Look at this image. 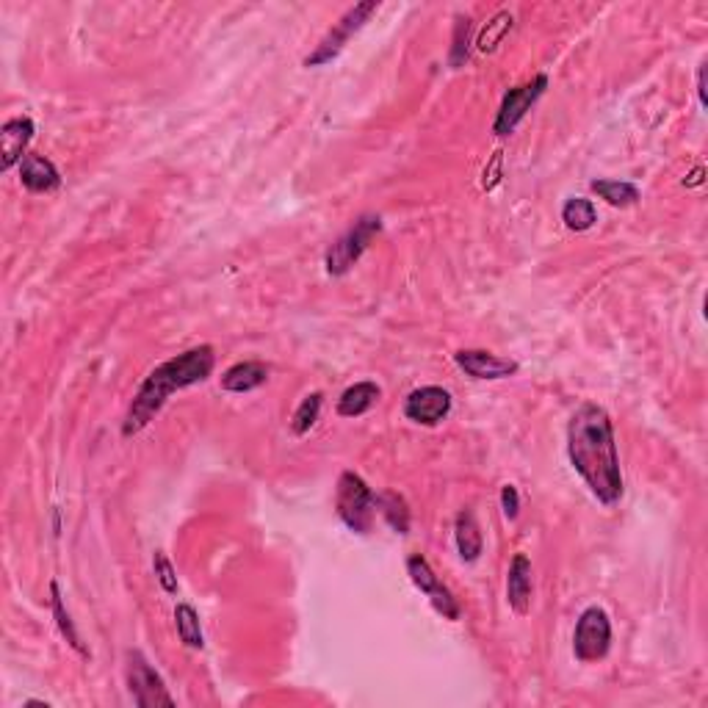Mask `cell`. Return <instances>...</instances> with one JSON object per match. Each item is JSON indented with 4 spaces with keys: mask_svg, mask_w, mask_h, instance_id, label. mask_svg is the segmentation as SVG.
Segmentation results:
<instances>
[{
    "mask_svg": "<svg viewBox=\"0 0 708 708\" xmlns=\"http://www.w3.org/2000/svg\"><path fill=\"white\" fill-rule=\"evenodd\" d=\"M509 28H512V14L509 12H501L493 17V23H487V28L482 31V36H479V50L482 53H490V50H496V45L501 42V36L507 34Z\"/></svg>",
    "mask_w": 708,
    "mask_h": 708,
    "instance_id": "cell-24",
    "label": "cell"
},
{
    "mask_svg": "<svg viewBox=\"0 0 708 708\" xmlns=\"http://www.w3.org/2000/svg\"><path fill=\"white\" fill-rule=\"evenodd\" d=\"M454 363L473 379H507L518 374L515 360L498 357V354L484 352V349H460L454 354Z\"/></svg>",
    "mask_w": 708,
    "mask_h": 708,
    "instance_id": "cell-11",
    "label": "cell"
},
{
    "mask_svg": "<svg viewBox=\"0 0 708 708\" xmlns=\"http://www.w3.org/2000/svg\"><path fill=\"white\" fill-rule=\"evenodd\" d=\"M612 648V620L609 614L603 612L601 606H590L584 609L576 623V634H573V653L576 659L590 664V661H601L609 656Z\"/></svg>",
    "mask_w": 708,
    "mask_h": 708,
    "instance_id": "cell-7",
    "label": "cell"
},
{
    "mask_svg": "<svg viewBox=\"0 0 708 708\" xmlns=\"http://www.w3.org/2000/svg\"><path fill=\"white\" fill-rule=\"evenodd\" d=\"M468 48H471V20L468 17H457V28H454V45H451V67L457 70L468 59Z\"/></svg>",
    "mask_w": 708,
    "mask_h": 708,
    "instance_id": "cell-25",
    "label": "cell"
},
{
    "mask_svg": "<svg viewBox=\"0 0 708 708\" xmlns=\"http://www.w3.org/2000/svg\"><path fill=\"white\" fill-rule=\"evenodd\" d=\"M50 606H53V617H56V626H59L61 637L67 639V642H70V648L78 650L83 659H89V650L83 648L81 637H78V631H75V626H72L70 612L64 609V598H61L59 581H50Z\"/></svg>",
    "mask_w": 708,
    "mask_h": 708,
    "instance_id": "cell-20",
    "label": "cell"
},
{
    "mask_svg": "<svg viewBox=\"0 0 708 708\" xmlns=\"http://www.w3.org/2000/svg\"><path fill=\"white\" fill-rule=\"evenodd\" d=\"M454 540H457V551H460L462 562H476L484 551V537L479 529V520L471 509H462L457 520H454Z\"/></svg>",
    "mask_w": 708,
    "mask_h": 708,
    "instance_id": "cell-16",
    "label": "cell"
},
{
    "mask_svg": "<svg viewBox=\"0 0 708 708\" xmlns=\"http://www.w3.org/2000/svg\"><path fill=\"white\" fill-rule=\"evenodd\" d=\"M319 415H321V393H310V396H305L302 404L296 407L294 418H291V432H294L296 437L307 435V432L316 426Z\"/></svg>",
    "mask_w": 708,
    "mask_h": 708,
    "instance_id": "cell-23",
    "label": "cell"
},
{
    "mask_svg": "<svg viewBox=\"0 0 708 708\" xmlns=\"http://www.w3.org/2000/svg\"><path fill=\"white\" fill-rule=\"evenodd\" d=\"M379 0H366V3H357L349 12L343 14L338 23L332 25L327 36L319 42V48L313 50L305 59V67H321V64H330L332 59L341 56V50L346 48V42L352 39L363 25L371 20V14H377Z\"/></svg>",
    "mask_w": 708,
    "mask_h": 708,
    "instance_id": "cell-6",
    "label": "cell"
},
{
    "mask_svg": "<svg viewBox=\"0 0 708 708\" xmlns=\"http://www.w3.org/2000/svg\"><path fill=\"white\" fill-rule=\"evenodd\" d=\"M34 119L31 117H14L9 122H3L0 128V161L3 169H12L14 164H23V158L28 153V144L34 139Z\"/></svg>",
    "mask_w": 708,
    "mask_h": 708,
    "instance_id": "cell-12",
    "label": "cell"
},
{
    "mask_svg": "<svg viewBox=\"0 0 708 708\" xmlns=\"http://www.w3.org/2000/svg\"><path fill=\"white\" fill-rule=\"evenodd\" d=\"M507 601L515 609V614H529L531 609V562L523 554H518L509 565L507 576Z\"/></svg>",
    "mask_w": 708,
    "mask_h": 708,
    "instance_id": "cell-14",
    "label": "cell"
},
{
    "mask_svg": "<svg viewBox=\"0 0 708 708\" xmlns=\"http://www.w3.org/2000/svg\"><path fill=\"white\" fill-rule=\"evenodd\" d=\"M175 626H177V637L180 642L191 650H202L205 645V637H202V626H200V614L191 603H177L175 606Z\"/></svg>",
    "mask_w": 708,
    "mask_h": 708,
    "instance_id": "cell-18",
    "label": "cell"
},
{
    "mask_svg": "<svg viewBox=\"0 0 708 708\" xmlns=\"http://www.w3.org/2000/svg\"><path fill=\"white\" fill-rule=\"evenodd\" d=\"M379 396H382V390H379L377 382H357V385H352V388H346L341 393V399H338V415H343V418H357V415L368 413L371 407H377Z\"/></svg>",
    "mask_w": 708,
    "mask_h": 708,
    "instance_id": "cell-17",
    "label": "cell"
},
{
    "mask_svg": "<svg viewBox=\"0 0 708 708\" xmlns=\"http://www.w3.org/2000/svg\"><path fill=\"white\" fill-rule=\"evenodd\" d=\"M562 222L573 233H587L598 222V211H595V205L587 197H570L562 205Z\"/></svg>",
    "mask_w": 708,
    "mask_h": 708,
    "instance_id": "cell-19",
    "label": "cell"
},
{
    "mask_svg": "<svg viewBox=\"0 0 708 708\" xmlns=\"http://www.w3.org/2000/svg\"><path fill=\"white\" fill-rule=\"evenodd\" d=\"M377 509L382 518L388 520V526L396 534H407L410 529V509H407V501H404L399 493H379L377 496Z\"/></svg>",
    "mask_w": 708,
    "mask_h": 708,
    "instance_id": "cell-22",
    "label": "cell"
},
{
    "mask_svg": "<svg viewBox=\"0 0 708 708\" xmlns=\"http://www.w3.org/2000/svg\"><path fill=\"white\" fill-rule=\"evenodd\" d=\"M266 382H269V366L258 363V360L236 363V366H230L222 374V388L227 393H249V390L263 388Z\"/></svg>",
    "mask_w": 708,
    "mask_h": 708,
    "instance_id": "cell-15",
    "label": "cell"
},
{
    "mask_svg": "<svg viewBox=\"0 0 708 708\" xmlns=\"http://www.w3.org/2000/svg\"><path fill=\"white\" fill-rule=\"evenodd\" d=\"M697 100L706 108V64H700V70H697Z\"/></svg>",
    "mask_w": 708,
    "mask_h": 708,
    "instance_id": "cell-28",
    "label": "cell"
},
{
    "mask_svg": "<svg viewBox=\"0 0 708 708\" xmlns=\"http://www.w3.org/2000/svg\"><path fill=\"white\" fill-rule=\"evenodd\" d=\"M335 509L346 529L354 534H368L374 529V515H377V496L371 493L360 476L354 471H343L335 490Z\"/></svg>",
    "mask_w": 708,
    "mask_h": 708,
    "instance_id": "cell-3",
    "label": "cell"
},
{
    "mask_svg": "<svg viewBox=\"0 0 708 708\" xmlns=\"http://www.w3.org/2000/svg\"><path fill=\"white\" fill-rule=\"evenodd\" d=\"M567 457L603 507L623 498V473L609 413L598 404H581L567 424Z\"/></svg>",
    "mask_w": 708,
    "mask_h": 708,
    "instance_id": "cell-1",
    "label": "cell"
},
{
    "mask_svg": "<svg viewBox=\"0 0 708 708\" xmlns=\"http://www.w3.org/2000/svg\"><path fill=\"white\" fill-rule=\"evenodd\" d=\"M20 180L28 191L34 194H50V191L61 189V175L53 161H48L45 155L28 153L20 164Z\"/></svg>",
    "mask_w": 708,
    "mask_h": 708,
    "instance_id": "cell-13",
    "label": "cell"
},
{
    "mask_svg": "<svg viewBox=\"0 0 708 708\" xmlns=\"http://www.w3.org/2000/svg\"><path fill=\"white\" fill-rule=\"evenodd\" d=\"M451 413V393L449 390L437 388V385H426V388L413 390L404 402V415L418 426H437L440 421H446Z\"/></svg>",
    "mask_w": 708,
    "mask_h": 708,
    "instance_id": "cell-10",
    "label": "cell"
},
{
    "mask_svg": "<svg viewBox=\"0 0 708 708\" xmlns=\"http://www.w3.org/2000/svg\"><path fill=\"white\" fill-rule=\"evenodd\" d=\"M382 233V219L374 213H366L354 222L346 233H343L327 252V274L330 277H343L346 272H352V266L363 258V252L371 247V241Z\"/></svg>",
    "mask_w": 708,
    "mask_h": 708,
    "instance_id": "cell-4",
    "label": "cell"
},
{
    "mask_svg": "<svg viewBox=\"0 0 708 708\" xmlns=\"http://www.w3.org/2000/svg\"><path fill=\"white\" fill-rule=\"evenodd\" d=\"M501 509H504V518L515 520L520 512V496L515 484H504L501 487Z\"/></svg>",
    "mask_w": 708,
    "mask_h": 708,
    "instance_id": "cell-27",
    "label": "cell"
},
{
    "mask_svg": "<svg viewBox=\"0 0 708 708\" xmlns=\"http://www.w3.org/2000/svg\"><path fill=\"white\" fill-rule=\"evenodd\" d=\"M407 573H410V579H413L415 587L424 592L426 598L432 601V606H435L437 612L443 614L446 620H460V603H457V598L451 595L449 587L437 579V573L432 570V565L426 562L424 556L421 554L410 556V559H407Z\"/></svg>",
    "mask_w": 708,
    "mask_h": 708,
    "instance_id": "cell-9",
    "label": "cell"
},
{
    "mask_svg": "<svg viewBox=\"0 0 708 708\" xmlns=\"http://www.w3.org/2000/svg\"><path fill=\"white\" fill-rule=\"evenodd\" d=\"M545 86H548V78H545V75H537L534 81L509 89L504 100H501V108H498L496 122H493V133H496V136L515 133V128H518L523 117L529 114L531 106L543 97Z\"/></svg>",
    "mask_w": 708,
    "mask_h": 708,
    "instance_id": "cell-8",
    "label": "cell"
},
{
    "mask_svg": "<svg viewBox=\"0 0 708 708\" xmlns=\"http://www.w3.org/2000/svg\"><path fill=\"white\" fill-rule=\"evenodd\" d=\"M592 191L612 208H628L639 200V189L626 180H592Z\"/></svg>",
    "mask_w": 708,
    "mask_h": 708,
    "instance_id": "cell-21",
    "label": "cell"
},
{
    "mask_svg": "<svg viewBox=\"0 0 708 708\" xmlns=\"http://www.w3.org/2000/svg\"><path fill=\"white\" fill-rule=\"evenodd\" d=\"M216 366V352L213 346H194L189 352L177 354L172 360H166L161 366H155L147 379H144L133 402L128 407V415L122 421V435L133 437L142 432L144 426H150L155 415L161 413V407L175 390L200 385L213 374Z\"/></svg>",
    "mask_w": 708,
    "mask_h": 708,
    "instance_id": "cell-2",
    "label": "cell"
},
{
    "mask_svg": "<svg viewBox=\"0 0 708 708\" xmlns=\"http://www.w3.org/2000/svg\"><path fill=\"white\" fill-rule=\"evenodd\" d=\"M153 567H155V576H158V581H161V587H164L166 595H177V573L164 551H155Z\"/></svg>",
    "mask_w": 708,
    "mask_h": 708,
    "instance_id": "cell-26",
    "label": "cell"
},
{
    "mask_svg": "<svg viewBox=\"0 0 708 708\" xmlns=\"http://www.w3.org/2000/svg\"><path fill=\"white\" fill-rule=\"evenodd\" d=\"M125 678H128L130 695H133L139 708L175 706V697L169 695L164 678L155 673V667L147 661L142 650H128V656H125Z\"/></svg>",
    "mask_w": 708,
    "mask_h": 708,
    "instance_id": "cell-5",
    "label": "cell"
}]
</instances>
